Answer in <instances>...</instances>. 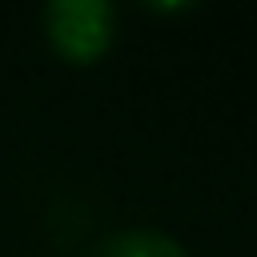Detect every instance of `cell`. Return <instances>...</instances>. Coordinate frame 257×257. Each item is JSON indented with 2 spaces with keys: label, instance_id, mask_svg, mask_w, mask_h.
Masks as SVG:
<instances>
[{
  "label": "cell",
  "instance_id": "2",
  "mask_svg": "<svg viewBox=\"0 0 257 257\" xmlns=\"http://www.w3.org/2000/svg\"><path fill=\"white\" fill-rule=\"evenodd\" d=\"M96 257H185V249L165 237V233H153V229H128V233H116L100 245Z\"/></svg>",
  "mask_w": 257,
  "mask_h": 257
},
{
  "label": "cell",
  "instance_id": "1",
  "mask_svg": "<svg viewBox=\"0 0 257 257\" xmlns=\"http://www.w3.org/2000/svg\"><path fill=\"white\" fill-rule=\"evenodd\" d=\"M52 48L72 64H92L112 44V8L104 0H52L44 8Z\"/></svg>",
  "mask_w": 257,
  "mask_h": 257
}]
</instances>
